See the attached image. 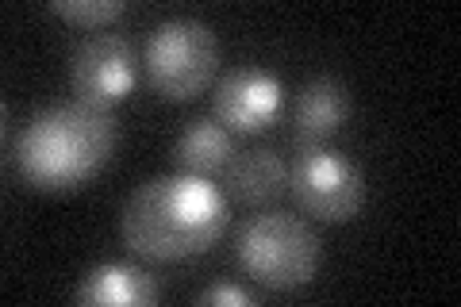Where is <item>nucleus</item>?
Wrapping results in <instances>:
<instances>
[{"label": "nucleus", "instance_id": "obj_1", "mask_svg": "<svg viewBox=\"0 0 461 307\" xmlns=\"http://www.w3.org/2000/svg\"><path fill=\"white\" fill-rule=\"evenodd\" d=\"M227 227V196L212 177L166 173L139 185L123 203L120 230L139 257L189 261L204 254Z\"/></svg>", "mask_w": 461, "mask_h": 307}, {"label": "nucleus", "instance_id": "obj_2", "mask_svg": "<svg viewBox=\"0 0 461 307\" xmlns=\"http://www.w3.org/2000/svg\"><path fill=\"white\" fill-rule=\"evenodd\" d=\"M115 150V120L108 108H93L85 100L39 108L23 123L16 139V166L27 185L42 193L85 185L108 166Z\"/></svg>", "mask_w": 461, "mask_h": 307}, {"label": "nucleus", "instance_id": "obj_3", "mask_svg": "<svg viewBox=\"0 0 461 307\" xmlns=\"http://www.w3.org/2000/svg\"><path fill=\"white\" fill-rule=\"evenodd\" d=\"M239 266L273 292L304 288L320 269V239L293 212H262L239 227Z\"/></svg>", "mask_w": 461, "mask_h": 307}, {"label": "nucleus", "instance_id": "obj_4", "mask_svg": "<svg viewBox=\"0 0 461 307\" xmlns=\"http://www.w3.org/2000/svg\"><path fill=\"white\" fill-rule=\"evenodd\" d=\"M215 62H220V42H215L212 27L196 16L162 20L142 47L147 81L169 100L196 96L212 81Z\"/></svg>", "mask_w": 461, "mask_h": 307}, {"label": "nucleus", "instance_id": "obj_5", "mask_svg": "<svg viewBox=\"0 0 461 307\" xmlns=\"http://www.w3.org/2000/svg\"><path fill=\"white\" fill-rule=\"evenodd\" d=\"M288 188H293L300 208L315 219H323V223L354 219L366 200V177H362V169H357V162L339 150H330V146L296 150Z\"/></svg>", "mask_w": 461, "mask_h": 307}, {"label": "nucleus", "instance_id": "obj_6", "mask_svg": "<svg viewBox=\"0 0 461 307\" xmlns=\"http://www.w3.org/2000/svg\"><path fill=\"white\" fill-rule=\"evenodd\" d=\"M139 81V58L131 42L115 32H96L81 39L69 54V85L77 100L93 108H112L135 89Z\"/></svg>", "mask_w": 461, "mask_h": 307}, {"label": "nucleus", "instance_id": "obj_7", "mask_svg": "<svg viewBox=\"0 0 461 307\" xmlns=\"http://www.w3.org/2000/svg\"><path fill=\"white\" fill-rule=\"evenodd\" d=\"M285 89L277 81V73H269L262 66H239L215 89V115L239 135H258L266 131L281 112Z\"/></svg>", "mask_w": 461, "mask_h": 307}, {"label": "nucleus", "instance_id": "obj_8", "mask_svg": "<svg viewBox=\"0 0 461 307\" xmlns=\"http://www.w3.org/2000/svg\"><path fill=\"white\" fill-rule=\"evenodd\" d=\"M350 89L339 77H308L300 85L293 100V146L308 150V146H327V139L350 120Z\"/></svg>", "mask_w": 461, "mask_h": 307}, {"label": "nucleus", "instance_id": "obj_9", "mask_svg": "<svg viewBox=\"0 0 461 307\" xmlns=\"http://www.w3.org/2000/svg\"><path fill=\"white\" fill-rule=\"evenodd\" d=\"M288 177H293V166H288V158L277 146H247L227 166L230 196L250 203V208L281 200L288 193Z\"/></svg>", "mask_w": 461, "mask_h": 307}, {"label": "nucleus", "instance_id": "obj_10", "mask_svg": "<svg viewBox=\"0 0 461 307\" xmlns=\"http://www.w3.org/2000/svg\"><path fill=\"white\" fill-rule=\"evenodd\" d=\"M74 300L96 307H147L158 300V276L127 261H100L81 276Z\"/></svg>", "mask_w": 461, "mask_h": 307}, {"label": "nucleus", "instance_id": "obj_11", "mask_svg": "<svg viewBox=\"0 0 461 307\" xmlns=\"http://www.w3.org/2000/svg\"><path fill=\"white\" fill-rule=\"evenodd\" d=\"M230 158H235V142H230V127L223 120H212V115H196V120L185 123V131L173 142V162L185 173H196V177H215V173H227Z\"/></svg>", "mask_w": 461, "mask_h": 307}, {"label": "nucleus", "instance_id": "obj_12", "mask_svg": "<svg viewBox=\"0 0 461 307\" xmlns=\"http://www.w3.org/2000/svg\"><path fill=\"white\" fill-rule=\"evenodd\" d=\"M123 0H54L50 12L77 27H104L115 16H123Z\"/></svg>", "mask_w": 461, "mask_h": 307}, {"label": "nucleus", "instance_id": "obj_13", "mask_svg": "<svg viewBox=\"0 0 461 307\" xmlns=\"http://www.w3.org/2000/svg\"><path fill=\"white\" fill-rule=\"evenodd\" d=\"M196 303H204V307H212V303H254V296L239 284H212L204 292H196Z\"/></svg>", "mask_w": 461, "mask_h": 307}]
</instances>
